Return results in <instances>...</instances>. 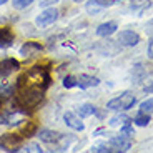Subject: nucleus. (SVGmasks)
<instances>
[{"label":"nucleus","instance_id":"obj_27","mask_svg":"<svg viewBox=\"0 0 153 153\" xmlns=\"http://www.w3.org/2000/svg\"><path fill=\"white\" fill-rule=\"evenodd\" d=\"M50 4H53V2H52V0H42V2H40L42 7H47V5H50Z\"/></svg>","mask_w":153,"mask_h":153},{"label":"nucleus","instance_id":"obj_3","mask_svg":"<svg viewBox=\"0 0 153 153\" xmlns=\"http://www.w3.org/2000/svg\"><path fill=\"white\" fill-rule=\"evenodd\" d=\"M57 19H58V10L52 7V8H45L43 12H40V15L37 17L35 23H37V27L43 28V27L52 25L53 22H57Z\"/></svg>","mask_w":153,"mask_h":153},{"label":"nucleus","instance_id":"obj_7","mask_svg":"<svg viewBox=\"0 0 153 153\" xmlns=\"http://www.w3.org/2000/svg\"><path fill=\"white\" fill-rule=\"evenodd\" d=\"M63 122H65L70 128H73V130H76V131L85 130V125L80 122V117L75 115L73 111H65V113H63Z\"/></svg>","mask_w":153,"mask_h":153},{"label":"nucleus","instance_id":"obj_31","mask_svg":"<svg viewBox=\"0 0 153 153\" xmlns=\"http://www.w3.org/2000/svg\"><path fill=\"white\" fill-rule=\"evenodd\" d=\"M73 2H78V4H80V2H83V0H73Z\"/></svg>","mask_w":153,"mask_h":153},{"label":"nucleus","instance_id":"obj_23","mask_svg":"<svg viewBox=\"0 0 153 153\" xmlns=\"http://www.w3.org/2000/svg\"><path fill=\"white\" fill-rule=\"evenodd\" d=\"M120 133H122V135H125V137H128V138H131V137L135 135L133 126H131L130 123H125V125L122 126V130H120Z\"/></svg>","mask_w":153,"mask_h":153},{"label":"nucleus","instance_id":"obj_11","mask_svg":"<svg viewBox=\"0 0 153 153\" xmlns=\"http://www.w3.org/2000/svg\"><path fill=\"white\" fill-rule=\"evenodd\" d=\"M117 28H118V23L117 22H105L102 25H98L97 35L98 37H110V35H113L117 32Z\"/></svg>","mask_w":153,"mask_h":153},{"label":"nucleus","instance_id":"obj_18","mask_svg":"<svg viewBox=\"0 0 153 153\" xmlns=\"http://www.w3.org/2000/svg\"><path fill=\"white\" fill-rule=\"evenodd\" d=\"M130 117L126 115H115L113 118H110V125L111 126H118V125H125V123H130Z\"/></svg>","mask_w":153,"mask_h":153},{"label":"nucleus","instance_id":"obj_24","mask_svg":"<svg viewBox=\"0 0 153 153\" xmlns=\"http://www.w3.org/2000/svg\"><path fill=\"white\" fill-rule=\"evenodd\" d=\"M63 87H65V88L76 87V78H75V76H72V75L65 76V78H63Z\"/></svg>","mask_w":153,"mask_h":153},{"label":"nucleus","instance_id":"obj_4","mask_svg":"<svg viewBox=\"0 0 153 153\" xmlns=\"http://www.w3.org/2000/svg\"><path fill=\"white\" fill-rule=\"evenodd\" d=\"M110 145L115 148V152H128L131 148V138L125 137V135H117V137L110 138Z\"/></svg>","mask_w":153,"mask_h":153},{"label":"nucleus","instance_id":"obj_2","mask_svg":"<svg viewBox=\"0 0 153 153\" xmlns=\"http://www.w3.org/2000/svg\"><path fill=\"white\" fill-rule=\"evenodd\" d=\"M137 103V98H135L133 93L130 92H125L122 93L120 97H117V98H111L110 102L107 103V108L108 110H128V108H131L133 105Z\"/></svg>","mask_w":153,"mask_h":153},{"label":"nucleus","instance_id":"obj_6","mask_svg":"<svg viewBox=\"0 0 153 153\" xmlns=\"http://www.w3.org/2000/svg\"><path fill=\"white\" fill-rule=\"evenodd\" d=\"M118 42L125 47H135L140 42V35L133 30H123L118 33Z\"/></svg>","mask_w":153,"mask_h":153},{"label":"nucleus","instance_id":"obj_29","mask_svg":"<svg viewBox=\"0 0 153 153\" xmlns=\"http://www.w3.org/2000/svg\"><path fill=\"white\" fill-rule=\"evenodd\" d=\"M0 75L4 76V72H2V62H0Z\"/></svg>","mask_w":153,"mask_h":153},{"label":"nucleus","instance_id":"obj_32","mask_svg":"<svg viewBox=\"0 0 153 153\" xmlns=\"http://www.w3.org/2000/svg\"><path fill=\"white\" fill-rule=\"evenodd\" d=\"M0 105H2V100H0Z\"/></svg>","mask_w":153,"mask_h":153},{"label":"nucleus","instance_id":"obj_26","mask_svg":"<svg viewBox=\"0 0 153 153\" xmlns=\"http://www.w3.org/2000/svg\"><path fill=\"white\" fill-rule=\"evenodd\" d=\"M146 53H148L150 58H153V38L148 42V50H146Z\"/></svg>","mask_w":153,"mask_h":153},{"label":"nucleus","instance_id":"obj_16","mask_svg":"<svg viewBox=\"0 0 153 153\" xmlns=\"http://www.w3.org/2000/svg\"><path fill=\"white\" fill-rule=\"evenodd\" d=\"M37 131H38V126H37V123H33V122H27L22 126V137L30 138V137H33V135H37Z\"/></svg>","mask_w":153,"mask_h":153},{"label":"nucleus","instance_id":"obj_21","mask_svg":"<svg viewBox=\"0 0 153 153\" xmlns=\"http://www.w3.org/2000/svg\"><path fill=\"white\" fill-rule=\"evenodd\" d=\"M92 152L97 153H107V152H115V148L111 145H107V143H98V145L92 146Z\"/></svg>","mask_w":153,"mask_h":153},{"label":"nucleus","instance_id":"obj_30","mask_svg":"<svg viewBox=\"0 0 153 153\" xmlns=\"http://www.w3.org/2000/svg\"><path fill=\"white\" fill-rule=\"evenodd\" d=\"M5 2H7V0H0V5H4Z\"/></svg>","mask_w":153,"mask_h":153},{"label":"nucleus","instance_id":"obj_19","mask_svg":"<svg viewBox=\"0 0 153 153\" xmlns=\"http://www.w3.org/2000/svg\"><path fill=\"white\" fill-rule=\"evenodd\" d=\"M12 93H13V87H10L7 83H0V100L10 98Z\"/></svg>","mask_w":153,"mask_h":153},{"label":"nucleus","instance_id":"obj_12","mask_svg":"<svg viewBox=\"0 0 153 153\" xmlns=\"http://www.w3.org/2000/svg\"><path fill=\"white\" fill-rule=\"evenodd\" d=\"M100 83V80L97 76H92V75H80L76 78V87L80 88H90V87H97Z\"/></svg>","mask_w":153,"mask_h":153},{"label":"nucleus","instance_id":"obj_1","mask_svg":"<svg viewBox=\"0 0 153 153\" xmlns=\"http://www.w3.org/2000/svg\"><path fill=\"white\" fill-rule=\"evenodd\" d=\"M43 90L45 88H40L37 85H32V87H25L20 92V95L17 97V102H19L20 108H35L40 105V102L43 100ZM19 108V111H20Z\"/></svg>","mask_w":153,"mask_h":153},{"label":"nucleus","instance_id":"obj_8","mask_svg":"<svg viewBox=\"0 0 153 153\" xmlns=\"http://www.w3.org/2000/svg\"><path fill=\"white\" fill-rule=\"evenodd\" d=\"M110 4H111L110 0H88L87 5H85V8H87V12L90 13V15H95V13H98L100 10L107 8Z\"/></svg>","mask_w":153,"mask_h":153},{"label":"nucleus","instance_id":"obj_20","mask_svg":"<svg viewBox=\"0 0 153 153\" xmlns=\"http://www.w3.org/2000/svg\"><path fill=\"white\" fill-rule=\"evenodd\" d=\"M140 111H142V113L152 115L153 113V98H148V100H145V102H142V103H140Z\"/></svg>","mask_w":153,"mask_h":153},{"label":"nucleus","instance_id":"obj_17","mask_svg":"<svg viewBox=\"0 0 153 153\" xmlns=\"http://www.w3.org/2000/svg\"><path fill=\"white\" fill-rule=\"evenodd\" d=\"M150 122H152L150 115L148 113H142V111H140V113L133 118V123H135V125H138V126H146Z\"/></svg>","mask_w":153,"mask_h":153},{"label":"nucleus","instance_id":"obj_22","mask_svg":"<svg viewBox=\"0 0 153 153\" xmlns=\"http://www.w3.org/2000/svg\"><path fill=\"white\" fill-rule=\"evenodd\" d=\"M32 2H33V0H13L12 5H13V8H17V10H22V8H27Z\"/></svg>","mask_w":153,"mask_h":153},{"label":"nucleus","instance_id":"obj_9","mask_svg":"<svg viewBox=\"0 0 153 153\" xmlns=\"http://www.w3.org/2000/svg\"><path fill=\"white\" fill-rule=\"evenodd\" d=\"M42 45L37 42H25L22 47H20V55H23V57H32V55H37L42 52Z\"/></svg>","mask_w":153,"mask_h":153},{"label":"nucleus","instance_id":"obj_28","mask_svg":"<svg viewBox=\"0 0 153 153\" xmlns=\"http://www.w3.org/2000/svg\"><path fill=\"white\" fill-rule=\"evenodd\" d=\"M145 92H146V93L153 92V85H150V87H145Z\"/></svg>","mask_w":153,"mask_h":153},{"label":"nucleus","instance_id":"obj_14","mask_svg":"<svg viewBox=\"0 0 153 153\" xmlns=\"http://www.w3.org/2000/svg\"><path fill=\"white\" fill-rule=\"evenodd\" d=\"M20 68V63L15 60V58H5L2 60V72H4V76L8 75V73L15 72V70Z\"/></svg>","mask_w":153,"mask_h":153},{"label":"nucleus","instance_id":"obj_5","mask_svg":"<svg viewBox=\"0 0 153 153\" xmlns=\"http://www.w3.org/2000/svg\"><path fill=\"white\" fill-rule=\"evenodd\" d=\"M22 138H23L22 135H17V133H5L0 137V146L5 150H12L22 143Z\"/></svg>","mask_w":153,"mask_h":153},{"label":"nucleus","instance_id":"obj_25","mask_svg":"<svg viewBox=\"0 0 153 153\" xmlns=\"http://www.w3.org/2000/svg\"><path fill=\"white\" fill-rule=\"evenodd\" d=\"M25 152H33V153H42V146H40V143H28L27 146H25Z\"/></svg>","mask_w":153,"mask_h":153},{"label":"nucleus","instance_id":"obj_10","mask_svg":"<svg viewBox=\"0 0 153 153\" xmlns=\"http://www.w3.org/2000/svg\"><path fill=\"white\" fill-rule=\"evenodd\" d=\"M37 135H38V138H40L42 142H45V143H55L62 138V135L58 133V131L48 130V128H42L40 131H37Z\"/></svg>","mask_w":153,"mask_h":153},{"label":"nucleus","instance_id":"obj_15","mask_svg":"<svg viewBox=\"0 0 153 153\" xmlns=\"http://www.w3.org/2000/svg\"><path fill=\"white\" fill-rule=\"evenodd\" d=\"M97 111V107H93L92 103H83L78 107V110H76V113H78V117L80 118H87V117H90V115H93Z\"/></svg>","mask_w":153,"mask_h":153},{"label":"nucleus","instance_id":"obj_13","mask_svg":"<svg viewBox=\"0 0 153 153\" xmlns=\"http://www.w3.org/2000/svg\"><path fill=\"white\" fill-rule=\"evenodd\" d=\"M13 33L8 28H0V48H8L13 43Z\"/></svg>","mask_w":153,"mask_h":153}]
</instances>
